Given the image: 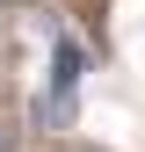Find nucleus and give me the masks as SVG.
<instances>
[{"label":"nucleus","mask_w":145,"mask_h":152,"mask_svg":"<svg viewBox=\"0 0 145 152\" xmlns=\"http://www.w3.org/2000/svg\"><path fill=\"white\" fill-rule=\"evenodd\" d=\"M80 72H87V51L72 44V36H58V44H51V102H44V116H51V123H65V116H72Z\"/></svg>","instance_id":"f257e3e1"}]
</instances>
